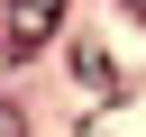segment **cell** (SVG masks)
<instances>
[{
    "mask_svg": "<svg viewBox=\"0 0 146 137\" xmlns=\"http://www.w3.org/2000/svg\"><path fill=\"white\" fill-rule=\"evenodd\" d=\"M128 9H137V18H146V0H128Z\"/></svg>",
    "mask_w": 146,
    "mask_h": 137,
    "instance_id": "cell-4",
    "label": "cell"
},
{
    "mask_svg": "<svg viewBox=\"0 0 146 137\" xmlns=\"http://www.w3.org/2000/svg\"><path fill=\"white\" fill-rule=\"evenodd\" d=\"M73 73H82V91H91V100H119V64H110L100 46H73Z\"/></svg>",
    "mask_w": 146,
    "mask_h": 137,
    "instance_id": "cell-2",
    "label": "cell"
},
{
    "mask_svg": "<svg viewBox=\"0 0 146 137\" xmlns=\"http://www.w3.org/2000/svg\"><path fill=\"white\" fill-rule=\"evenodd\" d=\"M0 137H27V119H18V100H0Z\"/></svg>",
    "mask_w": 146,
    "mask_h": 137,
    "instance_id": "cell-3",
    "label": "cell"
},
{
    "mask_svg": "<svg viewBox=\"0 0 146 137\" xmlns=\"http://www.w3.org/2000/svg\"><path fill=\"white\" fill-rule=\"evenodd\" d=\"M55 27H64V0H9V9H0V55H9V64H27Z\"/></svg>",
    "mask_w": 146,
    "mask_h": 137,
    "instance_id": "cell-1",
    "label": "cell"
}]
</instances>
